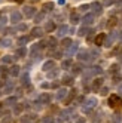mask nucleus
I'll return each mask as SVG.
<instances>
[{"label": "nucleus", "mask_w": 122, "mask_h": 123, "mask_svg": "<svg viewBox=\"0 0 122 123\" xmlns=\"http://www.w3.org/2000/svg\"><path fill=\"white\" fill-rule=\"evenodd\" d=\"M2 85H3V82H0V86H2Z\"/></svg>", "instance_id": "61"}, {"label": "nucleus", "mask_w": 122, "mask_h": 123, "mask_svg": "<svg viewBox=\"0 0 122 123\" xmlns=\"http://www.w3.org/2000/svg\"><path fill=\"white\" fill-rule=\"evenodd\" d=\"M11 62H12V56L5 55V56L2 58V64H11Z\"/></svg>", "instance_id": "35"}, {"label": "nucleus", "mask_w": 122, "mask_h": 123, "mask_svg": "<svg viewBox=\"0 0 122 123\" xmlns=\"http://www.w3.org/2000/svg\"><path fill=\"white\" fill-rule=\"evenodd\" d=\"M95 105H97V99H95L94 96H91V98H88V99L85 101L83 111H85V113H89V111H91V108H94Z\"/></svg>", "instance_id": "2"}, {"label": "nucleus", "mask_w": 122, "mask_h": 123, "mask_svg": "<svg viewBox=\"0 0 122 123\" xmlns=\"http://www.w3.org/2000/svg\"><path fill=\"white\" fill-rule=\"evenodd\" d=\"M77 58L82 59V61H86V59L89 58V52L88 50H81L79 54H77Z\"/></svg>", "instance_id": "18"}, {"label": "nucleus", "mask_w": 122, "mask_h": 123, "mask_svg": "<svg viewBox=\"0 0 122 123\" xmlns=\"http://www.w3.org/2000/svg\"><path fill=\"white\" fill-rule=\"evenodd\" d=\"M103 82H104V80H103L101 77L95 79V80L92 82V86H91V87H92V91H94V92H100V89L103 87Z\"/></svg>", "instance_id": "4"}, {"label": "nucleus", "mask_w": 122, "mask_h": 123, "mask_svg": "<svg viewBox=\"0 0 122 123\" xmlns=\"http://www.w3.org/2000/svg\"><path fill=\"white\" fill-rule=\"evenodd\" d=\"M73 65V62H72V59H66V61H63V64H61V67H63L64 70H67V68H70Z\"/></svg>", "instance_id": "29"}, {"label": "nucleus", "mask_w": 122, "mask_h": 123, "mask_svg": "<svg viewBox=\"0 0 122 123\" xmlns=\"http://www.w3.org/2000/svg\"><path fill=\"white\" fill-rule=\"evenodd\" d=\"M67 31H68V27H67V25H61V27L58 28V33H57V34H58V36H64Z\"/></svg>", "instance_id": "27"}, {"label": "nucleus", "mask_w": 122, "mask_h": 123, "mask_svg": "<svg viewBox=\"0 0 122 123\" xmlns=\"http://www.w3.org/2000/svg\"><path fill=\"white\" fill-rule=\"evenodd\" d=\"M76 50H77V43H72V45L68 46V50H67V54H66V55H67V56H72Z\"/></svg>", "instance_id": "14"}, {"label": "nucleus", "mask_w": 122, "mask_h": 123, "mask_svg": "<svg viewBox=\"0 0 122 123\" xmlns=\"http://www.w3.org/2000/svg\"><path fill=\"white\" fill-rule=\"evenodd\" d=\"M14 102H16V98H14V96H12V98H7V99H6V105H7V104L12 105Z\"/></svg>", "instance_id": "45"}, {"label": "nucleus", "mask_w": 122, "mask_h": 123, "mask_svg": "<svg viewBox=\"0 0 122 123\" xmlns=\"http://www.w3.org/2000/svg\"><path fill=\"white\" fill-rule=\"evenodd\" d=\"M109 105L112 108H116L119 105H122V98L119 95H110L109 96Z\"/></svg>", "instance_id": "1"}, {"label": "nucleus", "mask_w": 122, "mask_h": 123, "mask_svg": "<svg viewBox=\"0 0 122 123\" xmlns=\"http://www.w3.org/2000/svg\"><path fill=\"white\" fill-rule=\"evenodd\" d=\"M25 55H27V49H25L24 46H21L18 50H16V56H18V58H24Z\"/></svg>", "instance_id": "21"}, {"label": "nucleus", "mask_w": 122, "mask_h": 123, "mask_svg": "<svg viewBox=\"0 0 122 123\" xmlns=\"http://www.w3.org/2000/svg\"><path fill=\"white\" fill-rule=\"evenodd\" d=\"M5 24H6V18H5V16H2V18H0V27L5 25Z\"/></svg>", "instance_id": "52"}, {"label": "nucleus", "mask_w": 122, "mask_h": 123, "mask_svg": "<svg viewBox=\"0 0 122 123\" xmlns=\"http://www.w3.org/2000/svg\"><path fill=\"white\" fill-rule=\"evenodd\" d=\"M0 45L5 46V48H7V46H11V45H12V42H11L9 39H3L2 42H0Z\"/></svg>", "instance_id": "37"}, {"label": "nucleus", "mask_w": 122, "mask_h": 123, "mask_svg": "<svg viewBox=\"0 0 122 123\" xmlns=\"http://www.w3.org/2000/svg\"><path fill=\"white\" fill-rule=\"evenodd\" d=\"M21 19H22V13H21V12L14 11V12L11 13V22H12V24H18Z\"/></svg>", "instance_id": "5"}, {"label": "nucleus", "mask_w": 122, "mask_h": 123, "mask_svg": "<svg viewBox=\"0 0 122 123\" xmlns=\"http://www.w3.org/2000/svg\"><path fill=\"white\" fill-rule=\"evenodd\" d=\"M5 107H6V102H0V111H3Z\"/></svg>", "instance_id": "54"}, {"label": "nucleus", "mask_w": 122, "mask_h": 123, "mask_svg": "<svg viewBox=\"0 0 122 123\" xmlns=\"http://www.w3.org/2000/svg\"><path fill=\"white\" fill-rule=\"evenodd\" d=\"M67 93H68L67 89H60L58 93H57V99H60V101H61V99H66V98H67Z\"/></svg>", "instance_id": "16"}, {"label": "nucleus", "mask_w": 122, "mask_h": 123, "mask_svg": "<svg viewBox=\"0 0 122 123\" xmlns=\"http://www.w3.org/2000/svg\"><path fill=\"white\" fill-rule=\"evenodd\" d=\"M110 73H112V74L119 73V64H113V65L110 67Z\"/></svg>", "instance_id": "36"}, {"label": "nucleus", "mask_w": 122, "mask_h": 123, "mask_svg": "<svg viewBox=\"0 0 122 123\" xmlns=\"http://www.w3.org/2000/svg\"><path fill=\"white\" fill-rule=\"evenodd\" d=\"M54 30H55V22L54 21H48L46 25H45V31L51 33V31H54Z\"/></svg>", "instance_id": "15"}, {"label": "nucleus", "mask_w": 122, "mask_h": 123, "mask_svg": "<svg viewBox=\"0 0 122 123\" xmlns=\"http://www.w3.org/2000/svg\"><path fill=\"white\" fill-rule=\"evenodd\" d=\"M115 25H116V18H110L109 22L106 24V27H107V28H113Z\"/></svg>", "instance_id": "33"}, {"label": "nucleus", "mask_w": 122, "mask_h": 123, "mask_svg": "<svg viewBox=\"0 0 122 123\" xmlns=\"http://www.w3.org/2000/svg\"><path fill=\"white\" fill-rule=\"evenodd\" d=\"M0 73H2V76H3V77H6L7 74H9V70H7L6 67H2V68H0Z\"/></svg>", "instance_id": "41"}, {"label": "nucleus", "mask_w": 122, "mask_h": 123, "mask_svg": "<svg viewBox=\"0 0 122 123\" xmlns=\"http://www.w3.org/2000/svg\"><path fill=\"white\" fill-rule=\"evenodd\" d=\"M104 40H106V34H104V33H100L98 36L94 39V43H95L97 46H101V45H104Z\"/></svg>", "instance_id": "7"}, {"label": "nucleus", "mask_w": 122, "mask_h": 123, "mask_svg": "<svg viewBox=\"0 0 122 123\" xmlns=\"http://www.w3.org/2000/svg\"><path fill=\"white\" fill-rule=\"evenodd\" d=\"M88 9H91V6H89V5H82V6L79 7V11H81V12H85V11H88Z\"/></svg>", "instance_id": "43"}, {"label": "nucleus", "mask_w": 122, "mask_h": 123, "mask_svg": "<svg viewBox=\"0 0 122 123\" xmlns=\"http://www.w3.org/2000/svg\"><path fill=\"white\" fill-rule=\"evenodd\" d=\"M75 96H76V91L73 89V91H70V92H68V96H67V98L64 99V101H66V104H70V102H72V99L75 98Z\"/></svg>", "instance_id": "23"}, {"label": "nucleus", "mask_w": 122, "mask_h": 123, "mask_svg": "<svg viewBox=\"0 0 122 123\" xmlns=\"http://www.w3.org/2000/svg\"><path fill=\"white\" fill-rule=\"evenodd\" d=\"M86 40H88V42L94 40V30H89V34H88V37H86Z\"/></svg>", "instance_id": "44"}, {"label": "nucleus", "mask_w": 122, "mask_h": 123, "mask_svg": "<svg viewBox=\"0 0 122 123\" xmlns=\"http://www.w3.org/2000/svg\"><path fill=\"white\" fill-rule=\"evenodd\" d=\"M75 82H73V77L72 76H64L63 77V85H66V86H72Z\"/></svg>", "instance_id": "19"}, {"label": "nucleus", "mask_w": 122, "mask_h": 123, "mask_svg": "<svg viewBox=\"0 0 122 123\" xmlns=\"http://www.w3.org/2000/svg\"><path fill=\"white\" fill-rule=\"evenodd\" d=\"M24 15L27 16V18H31V16L36 15V9H34L33 6H25L24 7Z\"/></svg>", "instance_id": "6"}, {"label": "nucleus", "mask_w": 122, "mask_h": 123, "mask_svg": "<svg viewBox=\"0 0 122 123\" xmlns=\"http://www.w3.org/2000/svg\"><path fill=\"white\" fill-rule=\"evenodd\" d=\"M2 15H3V12H0V18H2Z\"/></svg>", "instance_id": "60"}, {"label": "nucleus", "mask_w": 122, "mask_h": 123, "mask_svg": "<svg viewBox=\"0 0 122 123\" xmlns=\"http://www.w3.org/2000/svg\"><path fill=\"white\" fill-rule=\"evenodd\" d=\"M49 101H51L49 93H42V95H40V102H42V104H48Z\"/></svg>", "instance_id": "22"}, {"label": "nucleus", "mask_w": 122, "mask_h": 123, "mask_svg": "<svg viewBox=\"0 0 122 123\" xmlns=\"http://www.w3.org/2000/svg\"><path fill=\"white\" fill-rule=\"evenodd\" d=\"M121 79H122V76L116 73V76H113V83H119V82H121Z\"/></svg>", "instance_id": "42"}, {"label": "nucleus", "mask_w": 122, "mask_h": 123, "mask_svg": "<svg viewBox=\"0 0 122 123\" xmlns=\"http://www.w3.org/2000/svg\"><path fill=\"white\" fill-rule=\"evenodd\" d=\"M118 37H119V40L122 42V30H121V33H119V36H118Z\"/></svg>", "instance_id": "57"}, {"label": "nucleus", "mask_w": 122, "mask_h": 123, "mask_svg": "<svg viewBox=\"0 0 122 123\" xmlns=\"http://www.w3.org/2000/svg\"><path fill=\"white\" fill-rule=\"evenodd\" d=\"M46 45H48L49 48H55V46H57V39H55V37H49V39L46 40Z\"/></svg>", "instance_id": "25"}, {"label": "nucleus", "mask_w": 122, "mask_h": 123, "mask_svg": "<svg viewBox=\"0 0 122 123\" xmlns=\"http://www.w3.org/2000/svg\"><path fill=\"white\" fill-rule=\"evenodd\" d=\"M3 123H12V119L7 116V117H5V119H3Z\"/></svg>", "instance_id": "51"}, {"label": "nucleus", "mask_w": 122, "mask_h": 123, "mask_svg": "<svg viewBox=\"0 0 122 123\" xmlns=\"http://www.w3.org/2000/svg\"><path fill=\"white\" fill-rule=\"evenodd\" d=\"M83 25H91L94 22V13H88V15H85L83 16V19H82Z\"/></svg>", "instance_id": "10"}, {"label": "nucleus", "mask_w": 122, "mask_h": 123, "mask_svg": "<svg viewBox=\"0 0 122 123\" xmlns=\"http://www.w3.org/2000/svg\"><path fill=\"white\" fill-rule=\"evenodd\" d=\"M76 123H85V119H77Z\"/></svg>", "instance_id": "55"}, {"label": "nucleus", "mask_w": 122, "mask_h": 123, "mask_svg": "<svg viewBox=\"0 0 122 123\" xmlns=\"http://www.w3.org/2000/svg\"><path fill=\"white\" fill-rule=\"evenodd\" d=\"M58 3H60V5H64V3H66V0H58Z\"/></svg>", "instance_id": "56"}, {"label": "nucleus", "mask_w": 122, "mask_h": 123, "mask_svg": "<svg viewBox=\"0 0 122 123\" xmlns=\"http://www.w3.org/2000/svg\"><path fill=\"white\" fill-rule=\"evenodd\" d=\"M119 92H121V93H122V85H121V86H119Z\"/></svg>", "instance_id": "59"}, {"label": "nucleus", "mask_w": 122, "mask_h": 123, "mask_svg": "<svg viewBox=\"0 0 122 123\" xmlns=\"http://www.w3.org/2000/svg\"><path fill=\"white\" fill-rule=\"evenodd\" d=\"M21 83H22L24 86H28V83H30V77H28V74H27V73L21 76Z\"/></svg>", "instance_id": "24"}, {"label": "nucleus", "mask_w": 122, "mask_h": 123, "mask_svg": "<svg viewBox=\"0 0 122 123\" xmlns=\"http://www.w3.org/2000/svg\"><path fill=\"white\" fill-rule=\"evenodd\" d=\"M22 108H24V107H22V105H20V104H18V105H15V108H14V113H15V114H20V113L22 111Z\"/></svg>", "instance_id": "39"}, {"label": "nucleus", "mask_w": 122, "mask_h": 123, "mask_svg": "<svg viewBox=\"0 0 122 123\" xmlns=\"http://www.w3.org/2000/svg\"><path fill=\"white\" fill-rule=\"evenodd\" d=\"M9 74H11V76H14V77L20 76V67H18V65H14V67H11V70H9Z\"/></svg>", "instance_id": "20"}, {"label": "nucleus", "mask_w": 122, "mask_h": 123, "mask_svg": "<svg viewBox=\"0 0 122 123\" xmlns=\"http://www.w3.org/2000/svg\"><path fill=\"white\" fill-rule=\"evenodd\" d=\"M18 30L20 31H25V30H27V25H25V24H20L18 25Z\"/></svg>", "instance_id": "47"}, {"label": "nucleus", "mask_w": 122, "mask_h": 123, "mask_svg": "<svg viewBox=\"0 0 122 123\" xmlns=\"http://www.w3.org/2000/svg\"><path fill=\"white\" fill-rule=\"evenodd\" d=\"M28 40H30L28 36H24V37H20V39H18V43H20V45H25Z\"/></svg>", "instance_id": "38"}, {"label": "nucleus", "mask_w": 122, "mask_h": 123, "mask_svg": "<svg viewBox=\"0 0 122 123\" xmlns=\"http://www.w3.org/2000/svg\"><path fill=\"white\" fill-rule=\"evenodd\" d=\"M72 71H73L75 74L82 73V65H81V64H75V65H72Z\"/></svg>", "instance_id": "26"}, {"label": "nucleus", "mask_w": 122, "mask_h": 123, "mask_svg": "<svg viewBox=\"0 0 122 123\" xmlns=\"http://www.w3.org/2000/svg\"><path fill=\"white\" fill-rule=\"evenodd\" d=\"M70 21H72V24H79V21H81L79 13H77V12H72L70 13Z\"/></svg>", "instance_id": "17"}, {"label": "nucleus", "mask_w": 122, "mask_h": 123, "mask_svg": "<svg viewBox=\"0 0 122 123\" xmlns=\"http://www.w3.org/2000/svg\"><path fill=\"white\" fill-rule=\"evenodd\" d=\"M113 3H116V0H103V6H112Z\"/></svg>", "instance_id": "40"}, {"label": "nucleus", "mask_w": 122, "mask_h": 123, "mask_svg": "<svg viewBox=\"0 0 122 123\" xmlns=\"http://www.w3.org/2000/svg\"><path fill=\"white\" fill-rule=\"evenodd\" d=\"M43 36V28L40 27H34L31 30V34H30V37H42Z\"/></svg>", "instance_id": "8"}, {"label": "nucleus", "mask_w": 122, "mask_h": 123, "mask_svg": "<svg viewBox=\"0 0 122 123\" xmlns=\"http://www.w3.org/2000/svg\"><path fill=\"white\" fill-rule=\"evenodd\" d=\"M54 56H55V58H61V56H63L61 50H55V52H54Z\"/></svg>", "instance_id": "50"}, {"label": "nucleus", "mask_w": 122, "mask_h": 123, "mask_svg": "<svg viewBox=\"0 0 122 123\" xmlns=\"http://www.w3.org/2000/svg\"><path fill=\"white\" fill-rule=\"evenodd\" d=\"M52 122H54V120H52V117H45V119L42 120V123H52Z\"/></svg>", "instance_id": "48"}, {"label": "nucleus", "mask_w": 122, "mask_h": 123, "mask_svg": "<svg viewBox=\"0 0 122 123\" xmlns=\"http://www.w3.org/2000/svg\"><path fill=\"white\" fill-rule=\"evenodd\" d=\"M103 71V70L98 67V65H94V67H91V71H89V74H100Z\"/></svg>", "instance_id": "30"}, {"label": "nucleus", "mask_w": 122, "mask_h": 123, "mask_svg": "<svg viewBox=\"0 0 122 123\" xmlns=\"http://www.w3.org/2000/svg\"><path fill=\"white\" fill-rule=\"evenodd\" d=\"M43 18H45V12H40L37 15H34V22H40V21H43Z\"/></svg>", "instance_id": "31"}, {"label": "nucleus", "mask_w": 122, "mask_h": 123, "mask_svg": "<svg viewBox=\"0 0 122 123\" xmlns=\"http://www.w3.org/2000/svg\"><path fill=\"white\" fill-rule=\"evenodd\" d=\"M115 37H118V34H115V31H113L109 37H106V40H104V46H106V48H110L112 43H113V40H115Z\"/></svg>", "instance_id": "9"}, {"label": "nucleus", "mask_w": 122, "mask_h": 123, "mask_svg": "<svg viewBox=\"0 0 122 123\" xmlns=\"http://www.w3.org/2000/svg\"><path fill=\"white\" fill-rule=\"evenodd\" d=\"M89 6H91L94 15H101V12H103V3H100V2H92Z\"/></svg>", "instance_id": "3"}, {"label": "nucleus", "mask_w": 122, "mask_h": 123, "mask_svg": "<svg viewBox=\"0 0 122 123\" xmlns=\"http://www.w3.org/2000/svg\"><path fill=\"white\" fill-rule=\"evenodd\" d=\"M121 12H122V7H121Z\"/></svg>", "instance_id": "62"}, {"label": "nucleus", "mask_w": 122, "mask_h": 123, "mask_svg": "<svg viewBox=\"0 0 122 123\" xmlns=\"http://www.w3.org/2000/svg\"><path fill=\"white\" fill-rule=\"evenodd\" d=\"M51 68H55V62H54L52 59H51V61H46V62L43 64V67H42L43 71H49Z\"/></svg>", "instance_id": "12"}, {"label": "nucleus", "mask_w": 122, "mask_h": 123, "mask_svg": "<svg viewBox=\"0 0 122 123\" xmlns=\"http://www.w3.org/2000/svg\"><path fill=\"white\" fill-rule=\"evenodd\" d=\"M40 49H42V46L39 45V43H37V45H33L31 49H30V55H31V56H37L39 52H40Z\"/></svg>", "instance_id": "11"}, {"label": "nucleus", "mask_w": 122, "mask_h": 123, "mask_svg": "<svg viewBox=\"0 0 122 123\" xmlns=\"http://www.w3.org/2000/svg\"><path fill=\"white\" fill-rule=\"evenodd\" d=\"M107 92H109L107 87H101V89H100V93H101V95H107Z\"/></svg>", "instance_id": "49"}, {"label": "nucleus", "mask_w": 122, "mask_h": 123, "mask_svg": "<svg viewBox=\"0 0 122 123\" xmlns=\"http://www.w3.org/2000/svg\"><path fill=\"white\" fill-rule=\"evenodd\" d=\"M12 87H14V86H12L11 83H9V85H6V92H11V91H12Z\"/></svg>", "instance_id": "53"}, {"label": "nucleus", "mask_w": 122, "mask_h": 123, "mask_svg": "<svg viewBox=\"0 0 122 123\" xmlns=\"http://www.w3.org/2000/svg\"><path fill=\"white\" fill-rule=\"evenodd\" d=\"M0 2H2V0H0Z\"/></svg>", "instance_id": "63"}, {"label": "nucleus", "mask_w": 122, "mask_h": 123, "mask_svg": "<svg viewBox=\"0 0 122 123\" xmlns=\"http://www.w3.org/2000/svg\"><path fill=\"white\" fill-rule=\"evenodd\" d=\"M72 39L70 37H66V39H63V42H61V45H63V48H68V46H70L72 45Z\"/></svg>", "instance_id": "28"}, {"label": "nucleus", "mask_w": 122, "mask_h": 123, "mask_svg": "<svg viewBox=\"0 0 122 123\" xmlns=\"http://www.w3.org/2000/svg\"><path fill=\"white\" fill-rule=\"evenodd\" d=\"M15 2H16V3H22V2H24V0H15Z\"/></svg>", "instance_id": "58"}, {"label": "nucleus", "mask_w": 122, "mask_h": 123, "mask_svg": "<svg viewBox=\"0 0 122 123\" xmlns=\"http://www.w3.org/2000/svg\"><path fill=\"white\" fill-rule=\"evenodd\" d=\"M55 7V5L52 3V2H46V3H43V6H42V9H43V12H51L52 9Z\"/></svg>", "instance_id": "13"}, {"label": "nucleus", "mask_w": 122, "mask_h": 123, "mask_svg": "<svg viewBox=\"0 0 122 123\" xmlns=\"http://www.w3.org/2000/svg\"><path fill=\"white\" fill-rule=\"evenodd\" d=\"M112 120H113V123H121V122H122L121 114H119V113H115V114H113V117H112Z\"/></svg>", "instance_id": "32"}, {"label": "nucleus", "mask_w": 122, "mask_h": 123, "mask_svg": "<svg viewBox=\"0 0 122 123\" xmlns=\"http://www.w3.org/2000/svg\"><path fill=\"white\" fill-rule=\"evenodd\" d=\"M86 33H89V30H88V27H86V25H85V27H82L79 31H77V36H85V34Z\"/></svg>", "instance_id": "34"}, {"label": "nucleus", "mask_w": 122, "mask_h": 123, "mask_svg": "<svg viewBox=\"0 0 122 123\" xmlns=\"http://www.w3.org/2000/svg\"><path fill=\"white\" fill-rule=\"evenodd\" d=\"M57 74H58V70H54V71H49V73H48V77L52 79V77H55Z\"/></svg>", "instance_id": "46"}]
</instances>
